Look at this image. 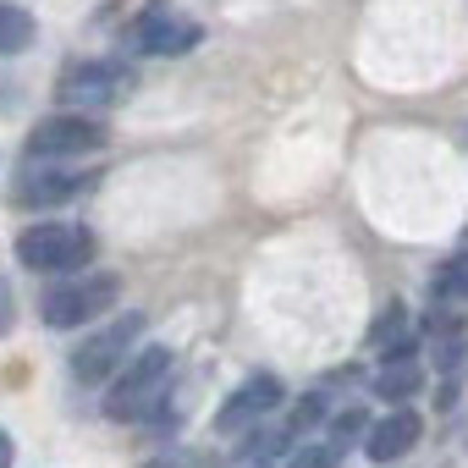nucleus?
Here are the masks:
<instances>
[{
  "label": "nucleus",
  "instance_id": "obj_1",
  "mask_svg": "<svg viewBox=\"0 0 468 468\" xmlns=\"http://www.w3.org/2000/svg\"><path fill=\"white\" fill-rule=\"evenodd\" d=\"M17 260L28 271H50V276H78L94 260V231L78 220H39L28 231H17Z\"/></svg>",
  "mask_w": 468,
  "mask_h": 468
},
{
  "label": "nucleus",
  "instance_id": "obj_2",
  "mask_svg": "<svg viewBox=\"0 0 468 468\" xmlns=\"http://www.w3.org/2000/svg\"><path fill=\"white\" fill-rule=\"evenodd\" d=\"M165 375H171V347H138L133 364L116 375V386L105 397V413L111 419H144V413H154V402L165 391Z\"/></svg>",
  "mask_w": 468,
  "mask_h": 468
},
{
  "label": "nucleus",
  "instance_id": "obj_3",
  "mask_svg": "<svg viewBox=\"0 0 468 468\" xmlns=\"http://www.w3.org/2000/svg\"><path fill=\"white\" fill-rule=\"evenodd\" d=\"M133 83L138 78L122 61H72L61 72V83H56V100L67 111H111V105H122L133 94Z\"/></svg>",
  "mask_w": 468,
  "mask_h": 468
},
{
  "label": "nucleus",
  "instance_id": "obj_4",
  "mask_svg": "<svg viewBox=\"0 0 468 468\" xmlns=\"http://www.w3.org/2000/svg\"><path fill=\"white\" fill-rule=\"evenodd\" d=\"M122 298V282L116 276H72V282H56L45 298H39V320L50 325V331H72V325H83V320H94L100 309H111Z\"/></svg>",
  "mask_w": 468,
  "mask_h": 468
},
{
  "label": "nucleus",
  "instance_id": "obj_5",
  "mask_svg": "<svg viewBox=\"0 0 468 468\" xmlns=\"http://www.w3.org/2000/svg\"><path fill=\"white\" fill-rule=\"evenodd\" d=\"M94 149H105V127L89 111L45 116L28 133V160H78V154H94Z\"/></svg>",
  "mask_w": 468,
  "mask_h": 468
},
{
  "label": "nucleus",
  "instance_id": "obj_6",
  "mask_svg": "<svg viewBox=\"0 0 468 468\" xmlns=\"http://www.w3.org/2000/svg\"><path fill=\"white\" fill-rule=\"evenodd\" d=\"M138 331H144V314H122V320H111L100 336H89V342L72 353V375H78L83 386H105V380L122 369V358L133 353Z\"/></svg>",
  "mask_w": 468,
  "mask_h": 468
},
{
  "label": "nucleus",
  "instance_id": "obj_7",
  "mask_svg": "<svg viewBox=\"0 0 468 468\" xmlns=\"http://www.w3.org/2000/svg\"><path fill=\"white\" fill-rule=\"evenodd\" d=\"M198 39H204V28L193 17H176V12H144L127 34L133 56H187Z\"/></svg>",
  "mask_w": 468,
  "mask_h": 468
},
{
  "label": "nucleus",
  "instance_id": "obj_8",
  "mask_svg": "<svg viewBox=\"0 0 468 468\" xmlns=\"http://www.w3.org/2000/svg\"><path fill=\"white\" fill-rule=\"evenodd\" d=\"M276 402H282V380H276V375H249L238 391L226 397V408L215 413V430H220V435H238V430H249L254 419H265Z\"/></svg>",
  "mask_w": 468,
  "mask_h": 468
},
{
  "label": "nucleus",
  "instance_id": "obj_9",
  "mask_svg": "<svg viewBox=\"0 0 468 468\" xmlns=\"http://www.w3.org/2000/svg\"><path fill=\"white\" fill-rule=\"evenodd\" d=\"M369 386H375V397H386V402H408V397L424 386V364H419L413 342H397V347L386 353V364H380V375H375Z\"/></svg>",
  "mask_w": 468,
  "mask_h": 468
},
{
  "label": "nucleus",
  "instance_id": "obj_10",
  "mask_svg": "<svg viewBox=\"0 0 468 468\" xmlns=\"http://www.w3.org/2000/svg\"><path fill=\"white\" fill-rule=\"evenodd\" d=\"M419 413H408V408H397L391 419H380V424H369V435H364V452L375 457V463H397V457H408L413 446H419Z\"/></svg>",
  "mask_w": 468,
  "mask_h": 468
},
{
  "label": "nucleus",
  "instance_id": "obj_11",
  "mask_svg": "<svg viewBox=\"0 0 468 468\" xmlns=\"http://www.w3.org/2000/svg\"><path fill=\"white\" fill-rule=\"evenodd\" d=\"M78 187H89L83 171H28L17 182V204H34V209H50V204H67Z\"/></svg>",
  "mask_w": 468,
  "mask_h": 468
},
{
  "label": "nucleus",
  "instance_id": "obj_12",
  "mask_svg": "<svg viewBox=\"0 0 468 468\" xmlns=\"http://www.w3.org/2000/svg\"><path fill=\"white\" fill-rule=\"evenodd\" d=\"M34 39H39V23H34V12L12 6V0H0V56H23Z\"/></svg>",
  "mask_w": 468,
  "mask_h": 468
},
{
  "label": "nucleus",
  "instance_id": "obj_13",
  "mask_svg": "<svg viewBox=\"0 0 468 468\" xmlns=\"http://www.w3.org/2000/svg\"><path fill=\"white\" fill-rule=\"evenodd\" d=\"M364 435H369V413H364V408H347V413H336V419H331V435H325V446H331L336 457H347V452H353Z\"/></svg>",
  "mask_w": 468,
  "mask_h": 468
},
{
  "label": "nucleus",
  "instance_id": "obj_14",
  "mask_svg": "<svg viewBox=\"0 0 468 468\" xmlns=\"http://www.w3.org/2000/svg\"><path fill=\"white\" fill-rule=\"evenodd\" d=\"M435 298H441V303H468V254H457V260L441 265V276H435Z\"/></svg>",
  "mask_w": 468,
  "mask_h": 468
},
{
  "label": "nucleus",
  "instance_id": "obj_15",
  "mask_svg": "<svg viewBox=\"0 0 468 468\" xmlns=\"http://www.w3.org/2000/svg\"><path fill=\"white\" fill-rule=\"evenodd\" d=\"M320 413H325V397H320V391H309V397L287 413V435H309V430L320 424Z\"/></svg>",
  "mask_w": 468,
  "mask_h": 468
},
{
  "label": "nucleus",
  "instance_id": "obj_16",
  "mask_svg": "<svg viewBox=\"0 0 468 468\" xmlns=\"http://www.w3.org/2000/svg\"><path fill=\"white\" fill-rule=\"evenodd\" d=\"M331 463H336V452H331L325 441H320V446H298V452L287 457V468H331Z\"/></svg>",
  "mask_w": 468,
  "mask_h": 468
},
{
  "label": "nucleus",
  "instance_id": "obj_17",
  "mask_svg": "<svg viewBox=\"0 0 468 468\" xmlns=\"http://www.w3.org/2000/svg\"><path fill=\"white\" fill-rule=\"evenodd\" d=\"M282 446V435H271V430H254V441H243V457H265V452H276Z\"/></svg>",
  "mask_w": 468,
  "mask_h": 468
},
{
  "label": "nucleus",
  "instance_id": "obj_18",
  "mask_svg": "<svg viewBox=\"0 0 468 468\" xmlns=\"http://www.w3.org/2000/svg\"><path fill=\"white\" fill-rule=\"evenodd\" d=\"M12 463H17V446H12L6 430H0V468H12Z\"/></svg>",
  "mask_w": 468,
  "mask_h": 468
},
{
  "label": "nucleus",
  "instance_id": "obj_19",
  "mask_svg": "<svg viewBox=\"0 0 468 468\" xmlns=\"http://www.w3.org/2000/svg\"><path fill=\"white\" fill-rule=\"evenodd\" d=\"M6 320H12V287L0 282V331H6Z\"/></svg>",
  "mask_w": 468,
  "mask_h": 468
},
{
  "label": "nucleus",
  "instance_id": "obj_20",
  "mask_svg": "<svg viewBox=\"0 0 468 468\" xmlns=\"http://www.w3.org/2000/svg\"><path fill=\"white\" fill-rule=\"evenodd\" d=\"M144 468H171V463H144Z\"/></svg>",
  "mask_w": 468,
  "mask_h": 468
},
{
  "label": "nucleus",
  "instance_id": "obj_21",
  "mask_svg": "<svg viewBox=\"0 0 468 468\" xmlns=\"http://www.w3.org/2000/svg\"><path fill=\"white\" fill-rule=\"evenodd\" d=\"M254 468H260V463H254Z\"/></svg>",
  "mask_w": 468,
  "mask_h": 468
}]
</instances>
